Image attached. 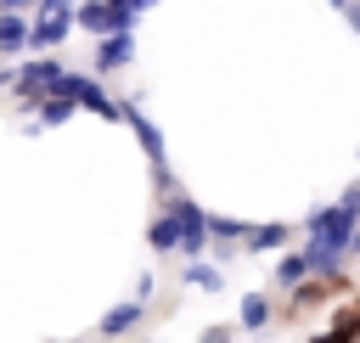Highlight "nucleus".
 Listing matches in <instances>:
<instances>
[{
  "instance_id": "nucleus-1",
  "label": "nucleus",
  "mask_w": 360,
  "mask_h": 343,
  "mask_svg": "<svg viewBox=\"0 0 360 343\" xmlns=\"http://www.w3.org/2000/svg\"><path fill=\"white\" fill-rule=\"evenodd\" d=\"M354 219H360V186H349L332 208H315V214L304 219V225H309V247H304L309 270L338 276V259L354 247Z\"/></svg>"
},
{
  "instance_id": "nucleus-2",
  "label": "nucleus",
  "mask_w": 360,
  "mask_h": 343,
  "mask_svg": "<svg viewBox=\"0 0 360 343\" xmlns=\"http://www.w3.org/2000/svg\"><path fill=\"white\" fill-rule=\"evenodd\" d=\"M68 28H73V6H68V0H39V17L28 22V39H22V45H34V51L45 56L51 45L68 39Z\"/></svg>"
},
{
  "instance_id": "nucleus-3",
  "label": "nucleus",
  "mask_w": 360,
  "mask_h": 343,
  "mask_svg": "<svg viewBox=\"0 0 360 343\" xmlns=\"http://www.w3.org/2000/svg\"><path fill=\"white\" fill-rule=\"evenodd\" d=\"M124 118H129V129H135L141 152L152 157V169H158V186H163V197H169V191H180V186H174V174H169V152H163V135H158V124H152V118H146V112H141L135 101L124 107Z\"/></svg>"
},
{
  "instance_id": "nucleus-4",
  "label": "nucleus",
  "mask_w": 360,
  "mask_h": 343,
  "mask_svg": "<svg viewBox=\"0 0 360 343\" xmlns=\"http://www.w3.org/2000/svg\"><path fill=\"white\" fill-rule=\"evenodd\" d=\"M202 219H208V214H202L186 191H169V225H174L180 253H191V259H197V253H202V242H208V236H202Z\"/></svg>"
},
{
  "instance_id": "nucleus-5",
  "label": "nucleus",
  "mask_w": 360,
  "mask_h": 343,
  "mask_svg": "<svg viewBox=\"0 0 360 343\" xmlns=\"http://www.w3.org/2000/svg\"><path fill=\"white\" fill-rule=\"evenodd\" d=\"M68 67L62 62H51V56H34V62H22L17 73H11V84H17V96L22 101H45L51 90H56V79H62Z\"/></svg>"
},
{
  "instance_id": "nucleus-6",
  "label": "nucleus",
  "mask_w": 360,
  "mask_h": 343,
  "mask_svg": "<svg viewBox=\"0 0 360 343\" xmlns=\"http://www.w3.org/2000/svg\"><path fill=\"white\" fill-rule=\"evenodd\" d=\"M129 56H135V34H129V28H112V34H101V45H96V73H118Z\"/></svg>"
},
{
  "instance_id": "nucleus-7",
  "label": "nucleus",
  "mask_w": 360,
  "mask_h": 343,
  "mask_svg": "<svg viewBox=\"0 0 360 343\" xmlns=\"http://www.w3.org/2000/svg\"><path fill=\"white\" fill-rule=\"evenodd\" d=\"M141 315H146V304H141V298H129V304L107 309V315H101V337H124L129 326H141Z\"/></svg>"
},
{
  "instance_id": "nucleus-8",
  "label": "nucleus",
  "mask_w": 360,
  "mask_h": 343,
  "mask_svg": "<svg viewBox=\"0 0 360 343\" xmlns=\"http://www.w3.org/2000/svg\"><path fill=\"white\" fill-rule=\"evenodd\" d=\"M73 22L90 28V34H112V28H118L112 11H107V0H84V6H73Z\"/></svg>"
},
{
  "instance_id": "nucleus-9",
  "label": "nucleus",
  "mask_w": 360,
  "mask_h": 343,
  "mask_svg": "<svg viewBox=\"0 0 360 343\" xmlns=\"http://www.w3.org/2000/svg\"><path fill=\"white\" fill-rule=\"evenodd\" d=\"M287 236H292L287 225H248V231H242V247H253V253H264V247H281Z\"/></svg>"
},
{
  "instance_id": "nucleus-10",
  "label": "nucleus",
  "mask_w": 360,
  "mask_h": 343,
  "mask_svg": "<svg viewBox=\"0 0 360 343\" xmlns=\"http://www.w3.org/2000/svg\"><path fill=\"white\" fill-rule=\"evenodd\" d=\"M180 281L197 287V292H219L225 287V270H214V264H180Z\"/></svg>"
},
{
  "instance_id": "nucleus-11",
  "label": "nucleus",
  "mask_w": 360,
  "mask_h": 343,
  "mask_svg": "<svg viewBox=\"0 0 360 343\" xmlns=\"http://www.w3.org/2000/svg\"><path fill=\"white\" fill-rule=\"evenodd\" d=\"M242 231H248V225H242V219H225V214H208V219H202V236L219 242V247H225V242H242Z\"/></svg>"
},
{
  "instance_id": "nucleus-12",
  "label": "nucleus",
  "mask_w": 360,
  "mask_h": 343,
  "mask_svg": "<svg viewBox=\"0 0 360 343\" xmlns=\"http://www.w3.org/2000/svg\"><path fill=\"white\" fill-rule=\"evenodd\" d=\"M22 39H28V22H22V17H11V11H0V56H17V51H22Z\"/></svg>"
},
{
  "instance_id": "nucleus-13",
  "label": "nucleus",
  "mask_w": 360,
  "mask_h": 343,
  "mask_svg": "<svg viewBox=\"0 0 360 343\" xmlns=\"http://www.w3.org/2000/svg\"><path fill=\"white\" fill-rule=\"evenodd\" d=\"M242 326H248V332H264V326H270V298H264V292H248V298H242Z\"/></svg>"
},
{
  "instance_id": "nucleus-14",
  "label": "nucleus",
  "mask_w": 360,
  "mask_h": 343,
  "mask_svg": "<svg viewBox=\"0 0 360 343\" xmlns=\"http://www.w3.org/2000/svg\"><path fill=\"white\" fill-rule=\"evenodd\" d=\"M73 118V101L68 96H45L39 101V129H56V124H68Z\"/></svg>"
},
{
  "instance_id": "nucleus-15",
  "label": "nucleus",
  "mask_w": 360,
  "mask_h": 343,
  "mask_svg": "<svg viewBox=\"0 0 360 343\" xmlns=\"http://www.w3.org/2000/svg\"><path fill=\"white\" fill-rule=\"evenodd\" d=\"M309 276H315V270H309L304 253H287V259L276 264V281H281V287H298V281H309Z\"/></svg>"
},
{
  "instance_id": "nucleus-16",
  "label": "nucleus",
  "mask_w": 360,
  "mask_h": 343,
  "mask_svg": "<svg viewBox=\"0 0 360 343\" xmlns=\"http://www.w3.org/2000/svg\"><path fill=\"white\" fill-rule=\"evenodd\" d=\"M146 242H152V253H174V247H180V242H174V225H169V214H158V219H152Z\"/></svg>"
},
{
  "instance_id": "nucleus-17",
  "label": "nucleus",
  "mask_w": 360,
  "mask_h": 343,
  "mask_svg": "<svg viewBox=\"0 0 360 343\" xmlns=\"http://www.w3.org/2000/svg\"><path fill=\"white\" fill-rule=\"evenodd\" d=\"M354 326H360V309H354V304H343V309H338L332 337H321V343H354Z\"/></svg>"
},
{
  "instance_id": "nucleus-18",
  "label": "nucleus",
  "mask_w": 360,
  "mask_h": 343,
  "mask_svg": "<svg viewBox=\"0 0 360 343\" xmlns=\"http://www.w3.org/2000/svg\"><path fill=\"white\" fill-rule=\"evenodd\" d=\"M321 298H326L321 281H298V287H292V309H309V304H321Z\"/></svg>"
},
{
  "instance_id": "nucleus-19",
  "label": "nucleus",
  "mask_w": 360,
  "mask_h": 343,
  "mask_svg": "<svg viewBox=\"0 0 360 343\" xmlns=\"http://www.w3.org/2000/svg\"><path fill=\"white\" fill-rule=\"evenodd\" d=\"M28 6H39V0H0V11H11V17H22Z\"/></svg>"
},
{
  "instance_id": "nucleus-20",
  "label": "nucleus",
  "mask_w": 360,
  "mask_h": 343,
  "mask_svg": "<svg viewBox=\"0 0 360 343\" xmlns=\"http://www.w3.org/2000/svg\"><path fill=\"white\" fill-rule=\"evenodd\" d=\"M202 343H231V332H225V326H208V332H202Z\"/></svg>"
},
{
  "instance_id": "nucleus-21",
  "label": "nucleus",
  "mask_w": 360,
  "mask_h": 343,
  "mask_svg": "<svg viewBox=\"0 0 360 343\" xmlns=\"http://www.w3.org/2000/svg\"><path fill=\"white\" fill-rule=\"evenodd\" d=\"M146 6H158V0H129V11H146Z\"/></svg>"
},
{
  "instance_id": "nucleus-22",
  "label": "nucleus",
  "mask_w": 360,
  "mask_h": 343,
  "mask_svg": "<svg viewBox=\"0 0 360 343\" xmlns=\"http://www.w3.org/2000/svg\"><path fill=\"white\" fill-rule=\"evenodd\" d=\"M0 84H11V73H0Z\"/></svg>"
}]
</instances>
